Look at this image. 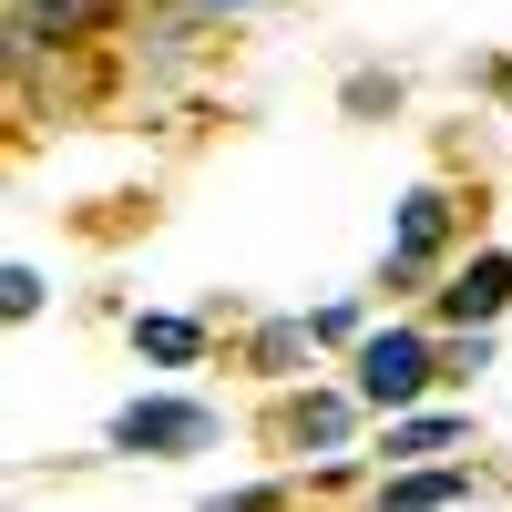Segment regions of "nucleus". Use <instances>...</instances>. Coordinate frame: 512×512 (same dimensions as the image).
<instances>
[{
	"mask_svg": "<svg viewBox=\"0 0 512 512\" xmlns=\"http://www.w3.org/2000/svg\"><path fill=\"white\" fill-rule=\"evenodd\" d=\"M349 390H359V410H390V420H410L420 400L441 390V328H420V318L369 328L359 349H349Z\"/></svg>",
	"mask_w": 512,
	"mask_h": 512,
	"instance_id": "obj_1",
	"label": "nucleus"
},
{
	"mask_svg": "<svg viewBox=\"0 0 512 512\" xmlns=\"http://www.w3.org/2000/svg\"><path fill=\"white\" fill-rule=\"evenodd\" d=\"M451 246H461V205H451L441 185H410V195H400V226H390V256H379V287L400 297V287H420V277H451V267H461Z\"/></svg>",
	"mask_w": 512,
	"mask_h": 512,
	"instance_id": "obj_2",
	"label": "nucleus"
},
{
	"mask_svg": "<svg viewBox=\"0 0 512 512\" xmlns=\"http://www.w3.org/2000/svg\"><path fill=\"white\" fill-rule=\"evenodd\" d=\"M103 441H113L123 461H185V451L216 441V410H205V400H175V390H154V400H123Z\"/></svg>",
	"mask_w": 512,
	"mask_h": 512,
	"instance_id": "obj_3",
	"label": "nucleus"
},
{
	"mask_svg": "<svg viewBox=\"0 0 512 512\" xmlns=\"http://www.w3.org/2000/svg\"><path fill=\"white\" fill-rule=\"evenodd\" d=\"M512 308V246H472V256H461V267L431 287V318L461 338V328H492Z\"/></svg>",
	"mask_w": 512,
	"mask_h": 512,
	"instance_id": "obj_4",
	"label": "nucleus"
},
{
	"mask_svg": "<svg viewBox=\"0 0 512 512\" xmlns=\"http://www.w3.org/2000/svg\"><path fill=\"white\" fill-rule=\"evenodd\" d=\"M123 0H11V62L72 52V41H103Z\"/></svg>",
	"mask_w": 512,
	"mask_h": 512,
	"instance_id": "obj_5",
	"label": "nucleus"
},
{
	"mask_svg": "<svg viewBox=\"0 0 512 512\" xmlns=\"http://www.w3.org/2000/svg\"><path fill=\"white\" fill-rule=\"evenodd\" d=\"M267 431H277L287 451L338 461V451H349V431H359V390H287V400L267 410Z\"/></svg>",
	"mask_w": 512,
	"mask_h": 512,
	"instance_id": "obj_6",
	"label": "nucleus"
},
{
	"mask_svg": "<svg viewBox=\"0 0 512 512\" xmlns=\"http://www.w3.org/2000/svg\"><path fill=\"white\" fill-rule=\"evenodd\" d=\"M461 441H472V420H461V410H410V420H390L379 461H390V472H431V461L461 451Z\"/></svg>",
	"mask_w": 512,
	"mask_h": 512,
	"instance_id": "obj_7",
	"label": "nucleus"
},
{
	"mask_svg": "<svg viewBox=\"0 0 512 512\" xmlns=\"http://www.w3.org/2000/svg\"><path fill=\"white\" fill-rule=\"evenodd\" d=\"M451 502H472V472L431 461V472H379V502L369 512H451Z\"/></svg>",
	"mask_w": 512,
	"mask_h": 512,
	"instance_id": "obj_8",
	"label": "nucleus"
},
{
	"mask_svg": "<svg viewBox=\"0 0 512 512\" xmlns=\"http://www.w3.org/2000/svg\"><path fill=\"white\" fill-rule=\"evenodd\" d=\"M134 349L154 369H195L205 359V318H175V308H134Z\"/></svg>",
	"mask_w": 512,
	"mask_h": 512,
	"instance_id": "obj_9",
	"label": "nucleus"
},
{
	"mask_svg": "<svg viewBox=\"0 0 512 512\" xmlns=\"http://www.w3.org/2000/svg\"><path fill=\"white\" fill-rule=\"evenodd\" d=\"M308 359H318V328H308V318H267V328L246 338V369H256V379H297Z\"/></svg>",
	"mask_w": 512,
	"mask_h": 512,
	"instance_id": "obj_10",
	"label": "nucleus"
},
{
	"mask_svg": "<svg viewBox=\"0 0 512 512\" xmlns=\"http://www.w3.org/2000/svg\"><path fill=\"white\" fill-rule=\"evenodd\" d=\"M492 369V328H461V338H441V379L461 390V379H482Z\"/></svg>",
	"mask_w": 512,
	"mask_h": 512,
	"instance_id": "obj_11",
	"label": "nucleus"
},
{
	"mask_svg": "<svg viewBox=\"0 0 512 512\" xmlns=\"http://www.w3.org/2000/svg\"><path fill=\"white\" fill-rule=\"evenodd\" d=\"M308 328H318V349H359V338H369V318H359V297H328V308H318Z\"/></svg>",
	"mask_w": 512,
	"mask_h": 512,
	"instance_id": "obj_12",
	"label": "nucleus"
},
{
	"mask_svg": "<svg viewBox=\"0 0 512 512\" xmlns=\"http://www.w3.org/2000/svg\"><path fill=\"white\" fill-rule=\"evenodd\" d=\"M41 297H52V287H41V267H21V256H11V267H0V308H11V318H41Z\"/></svg>",
	"mask_w": 512,
	"mask_h": 512,
	"instance_id": "obj_13",
	"label": "nucleus"
},
{
	"mask_svg": "<svg viewBox=\"0 0 512 512\" xmlns=\"http://www.w3.org/2000/svg\"><path fill=\"white\" fill-rule=\"evenodd\" d=\"M338 103H349V113H390L400 82H390V72H349V93H338Z\"/></svg>",
	"mask_w": 512,
	"mask_h": 512,
	"instance_id": "obj_14",
	"label": "nucleus"
},
{
	"mask_svg": "<svg viewBox=\"0 0 512 512\" xmlns=\"http://www.w3.org/2000/svg\"><path fill=\"white\" fill-rule=\"evenodd\" d=\"M205 512H287V492H277V482H246V492H216Z\"/></svg>",
	"mask_w": 512,
	"mask_h": 512,
	"instance_id": "obj_15",
	"label": "nucleus"
},
{
	"mask_svg": "<svg viewBox=\"0 0 512 512\" xmlns=\"http://www.w3.org/2000/svg\"><path fill=\"white\" fill-rule=\"evenodd\" d=\"M195 21H246V11H267V0H185Z\"/></svg>",
	"mask_w": 512,
	"mask_h": 512,
	"instance_id": "obj_16",
	"label": "nucleus"
},
{
	"mask_svg": "<svg viewBox=\"0 0 512 512\" xmlns=\"http://www.w3.org/2000/svg\"><path fill=\"white\" fill-rule=\"evenodd\" d=\"M492 93H502V103H512V62H492Z\"/></svg>",
	"mask_w": 512,
	"mask_h": 512,
	"instance_id": "obj_17",
	"label": "nucleus"
}]
</instances>
